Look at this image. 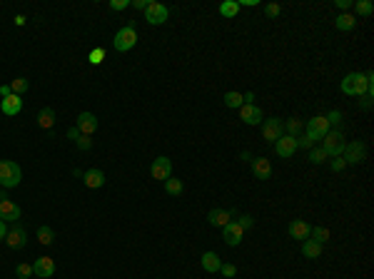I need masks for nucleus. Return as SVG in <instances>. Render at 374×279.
<instances>
[{
	"mask_svg": "<svg viewBox=\"0 0 374 279\" xmlns=\"http://www.w3.org/2000/svg\"><path fill=\"white\" fill-rule=\"evenodd\" d=\"M372 70L369 73H349L342 77V93L344 95H352V97H362L367 93H374V85H372Z\"/></svg>",
	"mask_w": 374,
	"mask_h": 279,
	"instance_id": "1",
	"label": "nucleus"
},
{
	"mask_svg": "<svg viewBox=\"0 0 374 279\" xmlns=\"http://www.w3.org/2000/svg\"><path fill=\"white\" fill-rule=\"evenodd\" d=\"M23 180V169L18 162L13 160H0V187L10 189V187H18Z\"/></svg>",
	"mask_w": 374,
	"mask_h": 279,
	"instance_id": "2",
	"label": "nucleus"
},
{
	"mask_svg": "<svg viewBox=\"0 0 374 279\" xmlns=\"http://www.w3.org/2000/svg\"><path fill=\"white\" fill-rule=\"evenodd\" d=\"M112 45H115L117 53H128V50H132V48L137 45V30H135V23H128L125 28H120V30L115 33Z\"/></svg>",
	"mask_w": 374,
	"mask_h": 279,
	"instance_id": "3",
	"label": "nucleus"
},
{
	"mask_svg": "<svg viewBox=\"0 0 374 279\" xmlns=\"http://www.w3.org/2000/svg\"><path fill=\"white\" fill-rule=\"evenodd\" d=\"M344 135L342 130H329L324 137H322V149L329 155V157H342V152H344Z\"/></svg>",
	"mask_w": 374,
	"mask_h": 279,
	"instance_id": "4",
	"label": "nucleus"
},
{
	"mask_svg": "<svg viewBox=\"0 0 374 279\" xmlns=\"http://www.w3.org/2000/svg\"><path fill=\"white\" fill-rule=\"evenodd\" d=\"M304 127H307V137H309L312 142H319V140H322V137H324L327 132L332 130L324 115H317V117L307 120V125H304Z\"/></svg>",
	"mask_w": 374,
	"mask_h": 279,
	"instance_id": "5",
	"label": "nucleus"
},
{
	"mask_svg": "<svg viewBox=\"0 0 374 279\" xmlns=\"http://www.w3.org/2000/svg\"><path fill=\"white\" fill-rule=\"evenodd\" d=\"M342 157H344V162L347 165H359V162H364V157H367V147H364V142H347L344 145V152H342Z\"/></svg>",
	"mask_w": 374,
	"mask_h": 279,
	"instance_id": "6",
	"label": "nucleus"
},
{
	"mask_svg": "<svg viewBox=\"0 0 374 279\" xmlns=\"http://www.w3.org/2000/svg\"><path fill=\"white\" fill-rule=\"evenodd\" d=\"M168 5H162V3H155V0H150V5L145 8V20H148L150 25H162V23H168Z\"/></svg>",
	"mask_w": 374,
	"mask_h": 279,
	"instance_id": "7",
	"label": "nucleus"
},
{
	"mask_svg": "<svg viewBox=\"0 0 374 279\" xmlns=\"http://www.w3.org/2000/svg\"><path fill=\"white\" fill-rule=\"evenodd\" d=\"M282 135H284V125L280 122V117H269V120H262V137L267 142H277Z\"/></svg>",
	"mask_w": 374,
	"mask_h": 279,
	"instance_id": "8",
	"label": "nucleus"
},
{
	"mask_svg": "<svg viewBox=\"0 0 374 279\" xmlns=\"http://www.w3.org/2000/svg\"><path fill=\"white\" fill-rule=\"evenodd\" d=\"M150 175H152V180H170L172 177V160L170 157H157L155 162H152V167H150Z\"/></svg>",
	"mask_w": 374,
	"mask_h": 279,
	"instance_id": "9",
	"label": "nucleus"
},
{
	"mask_svg": "<svg viewBox=\"0 0 374 279\" xmlns=\"http://www.w3.org/2000/svg\"><path fill=\"white\" fill-rule=\"evenodd\" d=\"M75 127L80 130V135H88V137H93L95 130L100 127V122H97V117H95L93 112H80V115H77V122H75Z\"/></svg>",
	"mask_w": 374,
	"mask_h": 279,
	"instance_id": "10",
	"label": "nucleus"
},
{
	"mask_svg": "<svg viewBox=\"0 0 374 279\" xmlns=\"http://www.w3.org/2000/svg\"><path fill=\"white\" fill-rule=\"evenodd\" d=\"M5 242L10 249H23L25 244H28V232L20 227V224H13L10 229H8V234H5Z\"/></svg>",
	"mask_w": 374,
	"mask_h": 279,
	"instance_id": "11",
	"label": "nucleus"
},
{
	"mask_svg": "<svg viewBox=\"0 0 374 279\" xmlns=\"http://www.w3.org/2000/svg\"><path fill=\"white\" fill-rule=\"evenodd\" d=\"M0 220L8 224H15L20 220V207L10 200V197H5V200H0Z\"/></svg>",
	"mask_w": 374,
	"mask_h": 279,
	"instance_id": "12",
	"label": "nucleus"
},
{
	"mask_svg": "<svg viewBox=\"0 0 374 279\" xmlns=\"http://www.w3.org/2000/svg\"><path fill=\"white\" fill-rule=\"evenodd\" d=\"M275 152L284 157V160H289L295 152H297V137H289V135H282L280 140L275 142Z\"/></svg>",
	"mask_w": 374,
	"mask_h": 279,
	"instance_id": "13",
	"label": "nucleus"
},
{
	"mask_svg": "<svg viewBox=\"0 0 374 279\" xmlns=\"http://www.w3.org/2000/svg\"><path fill=\"white\" fill-rule=\"evenodd\" d=\"M55 274V262H53V257H40V260H35V264H33V277L37 279H48Z\"/></svg>",
	"mask_w": 374,
	"mask_h": 279,
	"instance_id": "14",
	"label": "nucleus"
},
{
	"mask_svg": "<svg viewBox=\"0 0 374 279\" xmlns=\"http://www.w3.org/2000/svg\"><path fill=\"white\" fill-rule=\"evenodd\" d=\"M222 237H224V244H230V247H237V244L242 242L244 229L237 222H230L227 227H222Z\"/></svg>",
	"mask_w": 374,
	"mask_h": 279,
	"instance_id": "15",
	"label": "nucleus"
},
{
	"mask_svg": "<svg viewBox=\"0 0 374 279\" xmlns=\"http://www.w3.org/2000/svg\"><path fill=\"white\" fill-rule=\"evenodd\" d=\"M232 217H235V209H212L210 214H207V222L212 224V227H227V224L232 222Z\"/></svg>",
	"mask_w": 374,
	"mask_h": 279,
	"instance_id": "16",
	"label": "nucleus"
},
{
	"mask_svg": "<svg viewBox=\"0 0 374 279\" xmlns=\"http://www.w3.org/2000/svg\"><path fill=\"white\" fill-rule=\"evenodd\" d=\"M240 117L244 125H260L262 122V108L260 105H242L240 108Z\"/></svg>",
	"mask_w": 374,
	"mask_h": 279,
	"instance_id": "17",
	"label": "nucleus"
},
{
	"mask_svg": "<svg viewBox=\"0 0 374 279\" xmlns=\"http://www.w3.org/2000/svg\"><path fill=\"white\" fill-rule=\"evenodd\" d=\"M0 110H3V115H8V117L18 115V112L23 110V100H20V95H10V97L0 100Z\"/></svg>",
	"mask_w": 374,
	"mask_h": 279,
	"instance_id": "18",
	"label": "nucleus"
},
{
	"mask_svg": "<svg viewBox=\"0 0 374 279\" xmlns=\"http://www.w3.org/2000/svg\"><path fill=\"white\" fill-rule=\"evenodd\" d=\"M252 172H255L257 180H269V177H272V165H269V160L255 157V160H252Z\"/></svg>",
	"mask_w": 374,
	"mask_h": 279,
	"instance_id": "19",
	"label": "nucleus"
},
{
	"mask_svg": "<svg viewBox=\"0 0 374 279\" xmlns=\"http://www.w3.org/2000/svg\"><path fill=\"white\" fill-rule=\"evenodd\" d=\"M82 180H85V185L90 187V189H100V187L105 185V175H102V169H97V167H90L88 172H82Z\"/></svg>",
	"mask_w": 374,
	"mask_h": 279,
	"instance_id": "20",
	"label": "nucleus"
},
{
	"mask_svg": "<svg viewBox=\"0 0 374 279\" xmlns=\"http://www.w3.org/2000/svg\"><path fill=\"white\" fill-rule=\"evenodd\" d=\"M309 229H312V227H309L307 222H302V220H292L287 232H289L292 240H309Z\"/></svg>",
	"mask_w": 374,
	"mask_h": 279,
	"instance_id": "21",
	"label": "nucleus"
},
{
	"mask_svg": "<svg viewBox=\"0 0 374 279\" xmlns=\"http://www.w3.org/2000/svg\"><path fill=\"white\" fill-rule=\"evenodd\" d=\"M200 264H202V269H205V272L215 274V272H220L222 260H220V254H215V252H205V254L200 257Z\"/></svg>",
	"mask_w": 374,
	"mask_h": 279,
	"instance_id": "22",
	"label": "nucleus"
},
{
	"mask_svg": "<svg viewBox=\"0 0 374 279\" xmlns=\"http://www.w3.org/2000/svg\"><path fill=\"white\" fill-rule=\"evenodd\" d=\"M37 127L40 130H50L53 125H55V110L53 108H43V110L37 112Z\"/></svg>",
	"mask_w": 374,
	"mask_h": 279,
	"instance_id": "23",
	"label": "nucleus"
},
{
	"mask_svg": "<svg viewBox=\"0 0 374 279\" xmlns=\"http://www.w3.org/2000/svg\"><path fill=\"white\" fill-rule=\"evenodd\" d=\"M357 25V18L355 15H349V13H339L335 20V28L337 30H342V33H349V30H355Z\"/></svg>",
	"mask_w": 374,
	"mask_h": 279,
	"instance_id": "24",
	"label": "nucleus"
},
{
	"mask_svg": "<svg viewBox=\"0 0 374 279\" xmlns=\"http://www.w3.org/2000/svg\"><path fill=\"white\" fill-rule=\"evenodd\" d=\"M302 254H304L307 260H319L322 244H317L315 240H304V242H302Z\"/></svg>",
	"mask_w": 374,
	"mask_h": 279,
	"instance_id": "25",
	"label": "nucleus"
},
{
	"mask_svg": "<svg viewBox=\"0 0 374 279\" xmlns=\"http://www.w3.org/2000/svg\"><path fill=\"white\" fill-rule=\"evenodd\" d=\"M240 13V3L237 0H224V3H220V15L222 18H235Z\"/></svg>",
	"mask_w": 374,
	"mask_h": 279,
	"instance_id": "26",
	"label": "nucleus"
},
{
	"mask_svg": "<svg viewBox=\"0 0 374 279\" xmlns=\"http://www.w3.org/2000/svg\"><path fill=\"white\" fill-rule=\"evenodd\" d=\"M284 125V135H289V137H299V132H302V120L299 117H289L287 122H282Z\"/></svg>",
	"mask_w": 374,
	"mask_h": 279,
	"instance_id": "27",
	"label": "nucleus"
},
{
	"mask_svg": "<svg viewBox=\"0 0 374 279\" xmlns=\"http://www.w3.org/2000/svg\"><path fill=\"white\" fill-rule=\"evenodd\" d=\"M309 240H315L317 244L324 247V242H329V229L327 227H312L309 229Z\"/></svg>",
	"mask_w": 374,
	"mask_h": 279,
	"instance_id": "28",
	"label": "nucleus"
},
{
	"mask_svg": "<svg viewBox=\"0 0 374 279\" xmlns=\"http://www.w3.org/2000/svg\"><path fill=\"white\" fill-rule=\"evenodd\" d=\"M352 8H355L357 15H362V18H369L374 13V5L369 0H357V3H352Z\"/></svg>",
	"mask_w": 374,
	"mask_h": 279,
	"instance_id": "29",
	"label": "nucleus"
},
{
	"mask_svg": "<svg viewBox=\"0 0 374 279\" xmlns=\"http://www.w3.org/2000/svg\"><path fill=\"white\" fill-rule=\"evenodd\" d=\"M182 189H185L182 180H175V177L165 180V192H168V195H172V197H180V195H182Z\"/></svg>",
	"mask_w": 374,
	"mask_h": 279,
	"instance_id": "30",
	"label": "nucleus"
},
{
	"mask_svg": "<svg viewBox=\"0 0 374 279\" xmlns=\"http://www.w3.org/2000/svg\"><path fill=\"white\" fill-rule=\"evenodd\" d=\"M224 105H227V108H232V110H235V108H242L244 105V100H242V95L240 93H235V90H230V93H224Z\"/></svg>",
	"mask_w": 374,
	"mask_h": 279,
	"instance_id": "31",
	"label": "nucleus"
},
{
	"mask_svg": "<svg viewBox=\"0 0 374 279\" xmlns=\"http://www.w3.org/2000/svg\"><path fill=\"white\" fill-rule=\"evenodd\" d=\"M53 240H55V232H53L50 227H45V224H43V227H37V242L48 247V244H53Z\"/></svg>",
	"mask_w": 374,
	"mask_h": 279,
	"instance_id": "32",
	"label": "nucleus"
},
{
	"mask_svg": "<svg viewBox=\"0 0 374 279\" xmlns=\"http://www.w3.org/2000/svg\"><path fill=\"white\" fill-rule=\"evenodd\" d=\"M327 160H329V155H327L322 147H315L309 152V162H312V165H324Z\"/></svg>",
	"mask_w": 374,
	"mask_h": 279,
	"instance_id": "33",
	"label": "nucleus"
},
{
	"mask_svg": "<svg viewBox=\"0 0 374 279\" xmlns=\"http://www.w3.org/2000/svg\"><path fill=\"white\" fill-rule=\"evenodd\" d=\"M28 88H30V82H28L25 77H15V80L10 82V90H13V95H23V93H28Z\"/></svg>",
	"mask_w": 374,
	"mask_h": 279,
	"instance_id": "34",
	"label": "nucleus"
},
{
	"mask_svg": "<svg viewBox=\"0 0 374 279\" xmlns=\"http://www.w3.org/2000/svg\"><path fill=\"white\" fill-rule=\"evenodd\" d=\"M324 117H327V122H329V127H339V125H342V120H344V117H342V112L339 110H332L329 112V115H324Z\"/></svg>",
	"mask_w": 374,
	"mask_h": 279,
	"instance_id": "35",
	"label": "nucleus"
},
{
	"mask_svg": "<svg viewBox=\"0 0 374 279\" xmlns=\"http://www.w3.org/2000/svg\"><path fill=\"white\" fill-rule=\"evenodd\" d=\"M88 60H90V65H100V62L105 60V50H102V48H95V50H90Z\"/></svg>",
	"mask_w": 374,
	"mask_h": 279,
	"instance_id": "36",
	"label": "nucleus"
},
{
	"mask_svg": "<svg viewBox=\"0 0 374 279\" xmlns=\"http://www.w3.org/2000/svg\"><path fill=\"white\" fill-rule=\"evenodd\" d=\"M75 145H77V149H82V152H88V149L93 147V137H88V135H80V137L75 140Z\"/></svg>",
	"mask_w": 374,
	"mask_h": 279,
	"instance_id": "37",
	"label": "nucleus"
},
{
	"mask_svg": "<svg viewBox=\"0 0 374 279\" xmlns=\"http://www.w3.org/2000/svg\"><path fill=\"white\" fill-rule=\"evenodd\" d=\"M15 272H18V277L30 279V277H33V264H25V262H20L18 267H15Z\"/></svg>",
	"mask_w": 374,
	"mask_h": 279,
	"instance_id": "38",
	"label": "nucleus"
},
{
	"mask_svg": "<svg viewBox=\"0 0 374 279\" xmlns=\"http://www.w3.org/2000/svg\"><path fill=\"white\" fill-rule=\"evenodd\" d=\"M237 224H240L244 232H247V229H252V227H255V217H252V214H242V217L237 220Z\"/></svg>",
	"mask_w": 374,
	"mask_h": 279,
	"instance_id": "39",
	"label": "nucleus"
},
{
	"mask_svg": "<svg viewBox=\"0 0 374 279\" xmlns=\"http://www.w3.org/2000/svg\"><path fill=\"white\" fill-rule=\"evenodd\" d=\"M125 8H130V0H110V10H115V13H120Z\"/></svg>",
	"mask_w": 374,
	"mask_h": 279,
	"instance_id": "40",
	"label": "nucleus"
},
{
	"mask_svg": "<svg viewBox=\"0 0 374 279\" xmlns=\"http://www.w3.org/2000/svg\"><path fill=\"white\" fill-rule=\"evenodd\" d=\"M280 5H277V3H269V5H264V13H267V18H277V15H280Z\"/></svg>",
	"mask_w": 374,
	"mask_h": 279,
	"instance_id": "41",
	"label": "nucleus"
},
{
	"mask_svg": "<svg viewBox=\"0 0 374 279\" xmlns=\"http://www.w3.org/2000/svg\"><path fill=\"white\" fill-rule=\"evenodd\" d=\"M220 272H222V277L232 279L235 274H237V267H235V264H222V267H220Z\"/></svg>",
	"mask_w": 374,
	"mask_h": 279,
	"instance_id": "42",
	"label": "nucleus"
},
{
	"mask_svg": "<svg viewBox=\"0 0 374 279\" xmlns=\"http://www.w3.org/2000/svg\"><path fill=\"white\" fill-rule=\"evenodd\" d=\"M297 147H302V149H312V147H315V142H312V140H309L307 135H299V137H297Z\"/></svg>",
	"mask_w": 374,
	"mask_h": 279,
	"instance_id": "43",
	"label": "nucleus"
},
{
	"mask_svg": "<svg viewBox=\"0 0 374 279\" xmlns=\"http://www.w3.org/2000/svg\"><path fill=\"white\" fill-rule=\"evenodd\" d=\"M329 167H332V172H342V169L347 167V162H344V157H335Z\"/></svg>",
	"mask_w": 374,
	"mask_h": 279,
	"instance_id": "44",
	"label": "nucleus"
},
{
	"mask_svg": "<svg viewBox=\"0 0 374 279\" xmlns=\"http://www.w3.org/2000/svg\"><path fill=\"white\" fill-rule=\"evenodd\" d=\"M150 5V0H130V8H135V10H145Z\"/></svg>",
	"mask_w": 374,
	"mask_h": 279,
	"instance_id": "45",
	"label": "nucleus"
},
{
	"mask_svg": "<svg viewBox=\"0 0 374 279\" xmlns=\"http://www.w3.org/2000/svg\"><path fill=\"white\" fill-rule=\"evenodd\" d=\"M13 90H10V85H0V100H5V97H10Z\"/></svg>",
	"mask_w": 374,
	"mask_h": 279,
	"instance_id": "46",
	"label": "nucleus"
},
{
	"mask_svg": "<svg viewBox=\"0 0 374 279\" xmlns=\"http://www.w3.org/2000/svg\"><path fill=\"white\" fill-rule=\"evenodd\" d=\"M335 5L339 10H347V8H352V0H335Z\"/></svg>",
	"mask_w": 374,
	"mask_h": 279,
	"instance_id": "47",
	"label": "nucleus"
},
{
	"mask_svg": "<svg viewBox=\"0 0 374 279\" xmlns=\"http://www.w3.org/2000/svg\"><path fill=\"white\" fill-rule=\"evenodd\" d=\"M68 137H70V140H77V137H80V130H77V127H70V130H68Z\"/></svg>",
	"mask_w": 374,
	"mask_h": 279,
	"instance_id": "48",
	"label": "nucleus"
},
{
	"mask_svg": "<svg viewBox=\"0 0 374 279\" xmlns=\"http://www.w3.org/2000/svg\"><path fill=\"white\" fill-rule=\"evenodd\" d=\"M5 234H8V227H5V222L0 220V240H5Z\"/></svg>",
	"mask_w": 374,
	"mask_h": 279,
	"instance_id": "49",
	"label": "nucleus"
},
{
	"mask_svg": "<svg viewBox=\"0 0 374 279\" xmlns=\"http://www.w3.org/2000/svg\"><path fill=\"white\" fill-rule=\"evenodd\" d=\"M15 25L23 28V25H25V15H15Z\"/></svg>",
	"mask_w": 374,
	"mask_h": 279,
	"instance_id": "50",
	"label": "nucleus"
},
{
	"mask_svg": "<svg viewBox=\"0 0 374 279\" xmlns=\"http://www.w3.org/2000/svg\"><path fill=\"white\" fill-rule=\"evenodd\" d=\"M240 5H247V8H255V5H257V0H242Z\"/></svg>",
	"mask_w": 374,
	"mask_h": 279,
	"instance_id": "51",
	"label": "nucleus"
},
{
	"mask_svg": "<svg viewBox=\"0 0 374 279\" xmlns=\"http://www.w3.org/2000/svg\"><path fill=\"white\" fill-rule=\"evenodd\" d=\"M18 279H25V277H18Z\"/></svg>",
	"mask_w": 374,
	"mask_h": 279,
	"instance_id": "52",
	"label": "nucleus"
}]
</instances>
